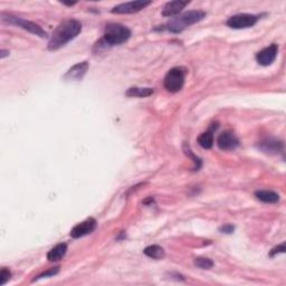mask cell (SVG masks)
<instances>
[{
    "label": "cell",
    "instance_id": "cell-1",
    "mask_svg": "<svg viewBox=\"0 0 286 286\" xmlns=\"http://www.w3.org/2000/svg\"><path fill=\"white\" fill-rule=\"evenodd\" d=\"M82 24L76 19H66L56 27L48 41L49 50H57L79 35Z\"/></svg>",
    "mask_w": 286,
    "mask_h": 286
},
{
    "label": "cell",
    "instance_id": "cell-2",
    "mask_svg": "<svg viewBox=\"0 0 286 286\" xmlns=\"http://www.w3.org/2000/svg\"><path fill=\"white\" fill-rule=\"evenodd\" d=\"M205 17L206 12L203 10H191L184 12V14L176 17V18L170 19L163 27L171 33L179 34L184 31L187 27L203 20Z\"/></svg>",
    "mask_w": 286,
    "mask_h": 286
},
{
    "label": "cell",
    "instance_id": "cell-3",
    "mask_svg": "<svg viewBox=\"0 0 286 286\" xmlns=\"http://www.w3.org/2000/svg\"><path fill=\"white\" fill-rule=\"evenodd\" d=\"M130 37H131V31L127 26L117 23H111L105 26L102 41H104L105 45L115 46L125 43Z\"/></svg>",
    "mask_w": 286,
    "mask_h": 286
},
{
    "label": "cell",
    "instance_id": "cell-4",
    "mask_svg": "<svg viewBox=\"0 0 286 286\" xmlns=\"http://www.w3.org/2000/svg\"><path fill=\"white\" fill-rule=\"evenodd\" d=\"M184 78H186V70L183 67H174L165 76L163 85H165L166 90L171 93H177V92L182 90Z\"/></svg>",
    "mask_w": 286,
    "mask_h": 286
},
{
    "label": "cell",
    "instance_id": "cell-5",
    "mask_svg": "<svg viewBox=\"0 0 286 286\" xmlns=\"http://www.w3.org/2000/svg\"><path fill=\"white\" fill-rule=\"evenodd\" d=\"M1 18H2L3 22L16 25V26H18L20 28L25 29V31L34 34V35L41 37V38L47 37V33H46L44 29L39 26V25H37L33 22H29V20L23 19V18H20V17H16V16H12V15H7V14H5V12H2L1 14Z\"/></svg>",
    "mask_w": 286,
    "mask_h": 286
},
{
    "label": "cell",
    "instance_id": "cell-6",
    "mask_svg": "<svg viewBox=\"0 0 286 286\" xmlns=\"http://www.w3.org/2000/svg\"><path fill=\"white\" fill-rule=\"evenodd\" d=\"M258 22V16L250 14H238L231 16L227 20V26L233 29H244L253 27Z\"/></svg>",
    "mask_w": 286,
    "mask_h": 286
},
{
    "label": "cell",
    "instance_id": "cell-7",
    "mask_svg": "<svg viewBox=\"0 0 286 286\" xmlns=\"http://www.w3.org/2000/svg\"><path fill=\"white\" fill-rule=\"evenodd\" d=\"M151 5V1H144V0H138V1H130V2H124L120 3V5L115 6L111 10L113 14H134V12L141 11L142 9H144L145 7H148Z\"/></svg>",
    "mask_w": 286,
    "mask_h": 286
},
{
    "label": "cell",
    "instance_id": "cell-8",
    "mask_svg": "<svg viewBox=\"0 0 286 286\" xmlns=\"http://www.w3.org/2000/svg\"><path fill=\"white\" fill-rule=\"evenodd\" d=\"M279 53V46L276 44H272L256 54V61L259 65L268 66L274 63Z\"/></svg>",
    "mask_w": 286,
    "mask_h": 286
},
{
    "label": "cell",
    "instance_id": "cell-9",
    "mask_svg": "<svg viewBox=\"0 0 286 286\" xmlns=\"http://www.w3.org/2000/svg\"><path fill=\"white\" fill-rule=\"evenodd\" d=\"M96 226H98V222H96L94 218H87V219L79 222L71 230V236L73 238H81L83 236H86V235L93 233Z\"/></svg>",
    "mask_w": 286,
    "mask_h": 286
},
{
    "label": "cell",
    "instance_id": "cell-10",
    "mask_svg": "<svg viewBox=\"0 0 286 286\" xmlns=\"http://www.w3.org/2000/svg\"><path fill=\"white\" fill-rule=\"evenodd\" d=\"M217 145L220 150H235L239 145V140L233 132L225 131L219 134L217 139Z\"/></svg>",
    "mask_w": 286,
    "mask_h": 286
},
{
    "label": "cell",
    "instance_id": "cell-11",
    "mask_svg": "<svg viewBox=\"0 0 286 286\" xmlns=\"http://www.w3.org/2000/svg\"><path fill=\"white\" fill-rule=\"evenodd\" d=\"M88 70V63L82 62L75 64L73 67L66 72L64 75V79L69 82H75V81H82L83 77L85 76L86 72Z\"/></svg>",
    "mask_w": 286,
    "mask_h": 286
},
{
    "label": "cell",
    "instance_id": "cell-12",
    "mask_svg": "<svg viewBox=\"0 0 286 286\" xmlns=\"http://www.w3.org/2000/svg\"><path fill=\"white\" fill-rule=\"evenodd\" d=\"M190 1H182V0H175V1H169L163 6L162 16L163 17H172L180 14L184 9V7L188 6Z\"/></svg>",
    "mask_w": 286,
    "mask_h": 286
},
{
    "label": "cell",
    "instance_id": "cell-13",
    "mask_svg": "<svg viewBox=\"0 0 286 286\" xmlns=\"http://www.w3.org/2000/svg\"><path fill=\"white\" fill-rule=\"evenodd\" d=\"M258 149L265 153L276 154L283 150V142L276 140V139H265L259 142Z\"/></svg>",
    "mask_w": 286,
    "mask_h": 286
},
{
    "label": "cell",
    "instance_id": "cell-14",
    "mask_svg": "<svg viewBox=\"0 0 286 286\" xmlns=\"http://www.w3.org/2000/svg\"><path fill=\"white\" fill-rule=\"evenodd\" d=\"M67 251V245L65 243L57 244L55 247H53L47 253V259L49 262H58L64 257Z\"/></svg>",
    "mask_w": 286,
    "mask_h": 286
},
{
    "label": "cell",
    "instance_id": "cell-15",
    "mask_svg": "<svg viewBox=\"0 0 286 286\" xmlns=\"http://www.w3.org/2000/svg\"><path fill=\"white\" fill-rule=\"evenodd\" d=\"M255 197L266 204H276L280 200L279 193L272 190H257L255 192Z\"/></svg>",
    "mask_w": 286,
    "mask_h": 286
},
{
    "label": "cell",
    "instance_id": "cell-16",
    "mask_svg": "<svg viewBox=\"0 0 286 286\" xmlns=\"http://www.w3.org/2000/svg\"><path fill=\"white\" fill-rule=\"evenodd\" d=\"M153 88L150 87H130L125 95L128 98H146L153 94Z\"/></svg>",
    "mask_w": 286,
    "mask_h": 286
},
{
    "label": "cell",
    "instance_id": "cell-17",
    "mask_svg": "<svg viewBox=\"0 0 286 286\" xmlns=\"http://www.w3.org/2000/svg\"><path fill=\"white\" fill-rule=\"evenodd\" d=\"M143 253L152 259H162V258H165V256H166L165 250L159 245L148 246L146 248H144Z\"/></svg>",
    "mask_w": 286,
    "mask_h": 286
},
{
    "label": "cell",
    "instance_id": "cell-18",
    "mask_svg": "<svg viewBox=\"0 0 286 286\" xmlns=\"http://www.w3.org/2000/svg\"><path fill=\"white\" fill-rule=\"evenodd\" d=\"M198 143L201 148L212 149L214 145V128L210 129L209 131L201 133L198 137Z\"/></svg>",
    "mask_w": 286,
    "mask_h": 286
},
{
    "label": "cell",
    "instance_id": "cell-19",
    "mask_svg": "<svg viewBox=\"0 0 286 286\" xmlns=\"http://www.w3.org/2000/svg\"><path fill=\"white\" fill-rule=\"evenodd\" d=\"M195 265L197 267L201 268V270H210L214 266V262L210 258L207 257H197L195 258Z\"/></svg>",
    "mask_w": 286,
    "mask_h": 286
},
{
    "label": "cell",
    "instance_id": "cell-20",
    "mask_svg": "<svg viewBox=\"0 0 286 286\" xmlns=\"http://www.w3.org/2000/svg\"><path fill=\"white\" fill-rule=\"evenodd\" d=\"M183 151H184V153H186V155H188L189 158H191L193 160V163H195V168H193V170L198 171L201 167V160L197 157V155L192 153V151L189 149V146L186 144V143L183 144Z\"/></svg>",
    "mask_w": 286,
    "mask_h": 286
},
{
    "label": "cell",
    "instance_id": "cell-21",
    "mask_svg": "<svg viewBox=\"0 0 286 286\" xmlns=\"http://www.w3.org/2000/svg\"><path fill=\"white\" fill-rule=\"evenodd\" d=\"M58 272H60V266H56V267H53V268H50V270L48 271H46L44 273H41V274L39 276H37L36 279H34L33 282H35V281H38L40 279H44V277H48V276H55L56 274H58Z\"/></svg>",
    "mask_w": 286,
    "mask_h": 286
},
{
    "label": "cell",
    "instance_id": "cell-22",
    "mask_svg": "<svg viewBox=\"0 0 286 286\" xmlns=\"http://www.w3.org/2000/svg\"><path fill=\"white\" fill-rule=\"evenodd\" d=\"M11 273L9 270H7L6 267H3L1 272H0V286L5 285L8 281L10 280Z\"/></svg>",
    "mask_w": 286,
    "mask_h": 286
},
{
    "label": "cell",
    "instance_id": "cell-23",
    "mask_svg": "<svg viewBox=\"0 0 286 286\" xmlns=\"http://www.w3.org/2000/svg\"><path fill=\"white\" fill-rule=\"evenodd\" d=\"M285 250H286L285 243H282L281 245H279V246H276V247L273 248V250L270 251V256H271V257H274V256L277 255V254L285 253Z\"/></svg>",
    "mask_w": 286,
    "mask_h": 286
},
{
    "label": "cell",
    "instance_id": "cell-24",
    "mask_svg": "<svg viewBox=\"0 0 286 286\" xmlns=\"http://www.w3.org/2000/svg\"><path fill=\"white\" fill-rule=\"evenodd\" d=\"M219 230L221 231L222 234H231L233 231L235 230V227L233 225H224L222 227H220Z\"/></svg>",
    "mask_w": 286,
    "mask_h": 286
},
{
    "label": "cell",
    "instance_id": "cell-25",
    "mask_svg": "<svg viewBox=\"0 0 286 286\" xmlns=\"http://www.w3.org/2000/svg\"><path fill=\"white\" fill-rule=\"evenodd\" d=\"M8 55H9V52H8V50L2 49V50H1V55H0V57H1V58H5V57L8 56Z\"/></svg>",
    "mask_w": 286,
    "mask_h": 286
}]
</instances>
